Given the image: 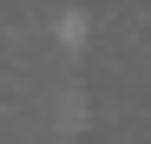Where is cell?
<instances>
[{
    "instance_id": "cell-1",
    "label": "cell",
    "mask_w": 151,
    "mask_h": 144,
    "mask_svg": "<svg viewBox=\"0 0 151 144\" xmlns=\"http://www.w3.org/2000/svg\"><path fill=\"white\" fill-rule=\"evenodd\" d=\"M59 39H66V46H79V39H86V13H66V26H59Z\"/></svg>"
}]
</instances>
